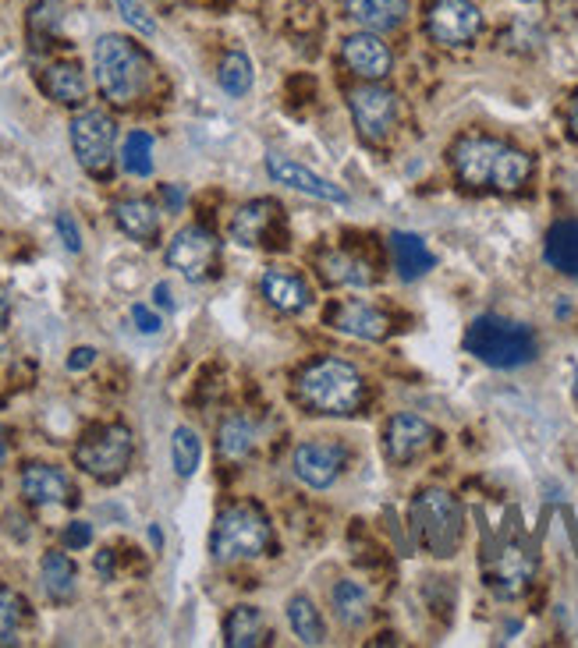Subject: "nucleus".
<instances>
[{
  "mask_svg": "<svg viewBox=\"0 0 578 648\" xmlns=\"http://www.w3.org/2000/svg\"><path fill=\"white\" fill-rule=\"evenodd\" d=\"M267 174L278 185H287V188L302 191V196H312V199H320V202H348V191L337 188V185H330L327 177H320V174L309 171V167H302V163H295L292 157L267 153Z\"/></svg>",
  "mask_w": 578,
  "mask_h": 648,
  "instance_id": "17",
  "label": "nucleus"
},
{
  "mask_svg": "<svg viewBox=\"0 0 578 648\" xmlns=\"http://www.w3.org/2000/svg\"><path fill=\"white\" fill-rule=\"evenodd\" d=\"M8 315H11V306H8V295L0 291V329H4V323H8Z\"/></svg>",
  "mask_w": 578,
  "mask_h": 648,
  "instance_id": "45",
  "label": "nucleus"
},
{
  "mask_svg": "<svg viewBox=\"0 0 578 648\" xmlns=\"http://www.w3.org/2000/svg\"><path fill=\"white\" fill-rule=\"evenodd\" d=\"M341 61H344V67H348L352 75H359L366 82H380V78L391 75L394 53H391V47L383 43L377 33L366 29V33H355V36L344 39Z\"/></svg>",
  "mask_w": 578,
  "mask_h": 648,
  "instance_id": "14",
  "label": "nucleus"
},
{
  "mask_svg": "<svg viewBox=\"0 0 578 648\" xmlns=\"http://www.w3.org/2000/svg\"><path fill=\"white\" fill-rule=\"evenodd\" d=\"M153 301H157V306H163V309H168V312H171V309H174V298H171V287H168V284H157V287H153Z\"/></svg>",
  "mask_w": 578,
  "mask_h": 648,
  "instance_id": "43",
  "label": "nucleus"
},
{
  "mask_svg": "<svg viewBox=\"0 0 578 648\" xmlns=\"http://www.w3.org/2000/svg\"><path fill=\"white\" fill-rule=\"evenodd\" d=\"M39 86H44V92L61 107H78L89 92L86 75H82L78 64H50L44 78H39Z\"/></svg>",
  "mask_w": 578,
  "mask_h": 648,
  "instance_id": "27",
  "label": "nucleus"
},
{
  "mask_svg": "<svg viewBox=\"0 0 578 648\" xmlns=\"http://www.w3.org/2000/svg\"><path fill=\"white\" fill-rule=\"evenodd\" d=\"M96 571L103 577H114V549H100V553H96Z\"/></svg>",
  "mask_w": 578,
  "mask_h": 648,
  "instance_id": "42",
  "label": "nucleus"
},
{
  "mask_svg": "<svg viewBox=\"0 0 578 648\" xmlns=\"http://www.w3.org/2000/svg\"><path fill=\"white\" fill-rule=\"evenodd\" d=\"M575 401H578V376H575Z\"/></svg>",
  "mask_w": 578,
  "mask_h": 648,
  "instance_id": "48",
  "label": "nucleus"
},
{
  "mask_svg": "<svg viewBox=\"0 0 578 648\" xmlns=\"http://www.w3.org/2000/svg\"><path fill=\"white\" fill-rule=\"evenodd\" d=\"M270 549V521L256 503H231L217 514L210 532V553L217 563L263 557Z\"/></svg>",
  "mask_w": 578,
  "mask_h": 648,
  "instance_id": "5",
  "label": "nucleus"
},
{
  "mask_svg": "<svg viewBox=\"0 0 578 648\" xmlns=\"http://www.w3.org/2000/svg\"><path fill=\"white\" fill-rule=\"evenodd\" d=\"M426 33L440 47H469L483 33V11L472 0H433L426 11Z\"/></svg>",
  "mask_w": 578,
  "mask_h": 648,
  "instance_id": "9",
  "label": "nucleus"
},
{
  "mask_svg": "<svg viewBox=\"0 0 578 648\" xmlns=\"http://www.w3.org/2000/svg\"><path fill=\"white\" fill-rule=\"evenodd\" d=\"M316 270L330 287H373L377 273L373 266L359 259L355 252H344V248H323L316 256Z\"/></svg>",
  "mask_w": 578,
  "mask_h": 648,
  "instance_id": "21",
  "label": "nucleus"
},
{
  "mask_svg": "<svg viewBox=\"0 0 578 648\" xmlns=\"http://www.w3.org/2000/svg\"><path fill=\"white\" fill-rule=\"evenodd\" d=\"M149 543H153L157 549L163 546V535H160V528H157V525H149Z\"/></svg>",
  "mask_w": 578,
  "mask_h": 648,
  "instance_id": "46",
  "label": "nucleus"
},
{
  "mask_svg": "<svg viewBox=\"0 0 578 648\" xmlns=\"http://www.w3.org/2000/svg\"><path fill=\"white\" fill-rule=\"evenodd\" d=\"M114 220L118 227L128 234L132 241L139 245H153L160 238V213L153 202L146 199H125L114 205Z\"/></svg>",
  "mask_w": 578,
  "mask_h": 648,
  "instance_id": "23",
  "label": "nucleus"
},
{
  "mask_svg": "<svg viewBox=\"0 0 578 648\" xmlns=\"http://www.w3.org/2000/svg\"><path fill=\"white\" fill-rule=\"evenodd\" d=\"M93 67H96V86L114 107H128L149 89L153 82V61L149 53L128 36L107 33L96 39L93 47Z\"/></svg>",
  "mask_w": 578,
  "mask_h": 648,
  "instance_id": "3",
  "label": "nucleus"
},
{
  "mask_svg": "<svg viewBox=\"0 0 578 648\" xmlns=\"http://www.w3.org/2000/svg\"><path fill=\"white\" fill-rule=\"evenodd\" d=\"M224 645L227 648H259L270 645L267 620L256 606H235L224 620Z\"/></svg>",
  "mask_w": 578,
  "mask_h": 648,
  "instance_id": "24",
  "label": "nucleus"
},
{
  "mask_svg": "<svg viewBox=\"0 0 578 648\" xmlns=\"http://www.w3.org/2000/svg\"><path fill=\"white\" fill-rule=\"evenodd\" d=\"M436 444V429L419 415H394L383 433V450L394 464H411Z\"/></svg>",
  "mask_w": 578,
  "mask_h": 648,
  "instance_id": "15",
  "label": "nucleus"
},
{
  "mask_svg": "<svg viewBox=\"0 0 578 648\" xmlns=\"http://www.w3.org/2000/svg\"><path fill=\"white\" fill-rule=\"evenodd\" d=\"M39 574H44V588L53 602H67L75 596V563L64 553H47L39 563Z\"/></svg>",
  "mask_w": 578,
  "mask_h": 648,
  "instance_id": "30",
  "label": "nucleus"
},
{
  "mask_svg": "<svg viewBox=\"0 0 578 648\" xmlns=\"http://www.w3.org/2000/svg\"><path fill=\"white\" fill-rule=\"evenodd\" d=\"M89 543H93V525H86V521H72V525L64 528L67 549H86Z\"/></svg>",
  "mask_w": 578,
  "mask_h": 648,
  "instance_id": "39",
  "label": "nucleus"
},
{
  "mask_svg": "<svg viewBox=\"0 0 578 648\" xmlns=\"http://www.w3.org/2000/svg\"><path fill=\"white\" fill-rule=\"evenodd\" d=\"M114 142H118V124L103 110H82L72 121V149L75 160L86 174H107L114 163Z\"/></svg>",
  "mask_w": 578,
  "mask_h": 648,
  "instance_id": "8",
  "label": "nucleus"
},
{
  "mask_svg": "<svg viewBox=\"0 0 578 648\" xmlns=\"http://www.w3.org/2000/svg\"><path fill=\"white\" fill-rule=\"evenodd\" d=\"M287 624H292L302 645H323V620L306 596H295L287 602Z\"/></svg>",
  "mask_w": 578,
  "mask_h": 648,
  "instance_id": "31",
  "label": "nucleus"
},
{
  "mask_svg": "<svg viewBox=\"0 0 578 648\" xmlns=\"http://www.w3.org/2000/svg\"><path fill=\"white\" fill-rule=\"evenodd\" d=\"M568 128H571V135L578 139V92H575V100L568 103Z\"/></svg>",
  "mask_w": 578,
  "mask_h": 648,
  "instance_id": "44",
  "label": "nucleus"
},
{
  "mask_svg": "<svg viewBox=\"0 0 578 648\" xmlns=\"http://www.w3.org/2000/svg\"><path fill=\"white\" fill-rule=\"evenodd\" d=\"M118 4V11H121V18H125L135 33H143V36H153L157 33V22H153V15L139 4V0H114Z\"/></svg>",
  "mask_w": 578,
  "mask_h": 648,
  "instance_id": "36",
  "label": "nucleus"
},
{
  "mask_svg": "<svg viewBox=\"0 0 578 648\" xmlns=\"http://www.w3.org/2000/svg\"><path fill=\"white\" fill-rule=\"evenodd\" d=\"M327 326L337 329V334H344V337H355V340H383L391 329L388 315H383L380 309H373L362 298L337 301V306L327 312Z\"/></svg>",
  "mask_w": 578,
  "mask_h": 648,
  "instance_id": "16",
  "label": "nucleus"
},
{
  "mask_svg": "<svg viewBox=\"0 0 578 648\" xmlns=\"http://www.w3.org/2000/svg\"><path fill=\"white\" fill-rule=\"evenodd\" d=\"M334 613L344 627H362L369 620V591L359 582L334 585Z\"/></svg>",
  "mask_w": 578,
  "mask_h": 648,
  "instance_id": "29",
  "label": "nucleus"
},
{
  "mask_svg": "<svg viewBox=\"0 0 578 648\" xmlns=\"http://www.w3.org/2000/svg\"><path fill=\"white\" fill-rule=\"evenodd\" d=\"M220 89L227 96H245L253 89V61L245 58L242 50H231L224 53V61H220V72H217Z\"/></svg>",
  "mask_w": 578,
  "mask_h": 648,
  "instance_id": "33",
  "label": "nucleus"
},
{
  "mask_svg": "<svg viewBox=\"0 0 578 648\" xmlns=\"http://www.w3.org/2000/svg\"><path fill=\"white\" fill-rule=\"evenodd\" d=\"M465 351L490 369H521L536 358V334L504 315H479L465 334Z\"/></svg>",
  "mask_w": 578,
  "mask_h": 648,
  "instance_id": "4",
  "label": "nucleus"
},
{
  "mask_svg": "<svg viewBox=\"0 0 578 648\" xmlns=\"http://www.w3.org/2000/svg\"><path fill=\"white\" fill-rule=\"evenodd\" d=\"M202 461V444L196 429H188V425H177L174 436H171V464L177 478H192L196 475V468Z\"/></svg>",
  "mask_w": 578,
  "mask_h": 648,
  "instance_id": "32",
  "label": "nucleus"
},
{
  "mask_svg": "<svg viewBox=\"0 0 578 648\" xmlns=\"http://www.w3.org/2000/svg\"><path fill=\"white\" fill-rule=\"evenodd\" d=\"M295 397L302 408L312 415H330V419H352L366 408V379L362 372L341 362V358H320L298 372L295 379Z\"/></svg>",
  "mask_w": 578,
  "mask_h": 648,
  "instance_id": "2",
  "label": "nucleus"
},
{
  "mask_svg": "<svg viewBox=\"0 0 578 648\" xmlns=\"http://www.w3.org/2000/svg\"><path fill=\"white\" fill-rule=\"evenodd\" d=\"M93 362H96V351H93V348H75L72 358H67V369L82 372V369H89Z\"/></svg>",
  "mask_w": 578,
  "mask_h": 648,
  "instance_id": "40",
  "label": "nucleus"
},
{
  "mask_svg": "<svg viewBox=\"0 0 578 648\" xmlns=\"http://www.w3.org/2000/svg\"><path fill=\"white\" fill-rule=\"evenodd\" d=\"M22 620H25V602L19 599V591L0 585V648L19 645Z\"/></svg>",
  "mask_w": 578,
  "mask_h": 648,
  "instance_id": "34",
  "label": "nucleus"
},
{
  "mask_svg": "<svg viewBox=\"0 0 578 648\" xmlns=\"http://www.w3.org/2000/svg\"><path fill=\"white\" fill-rule=\"evenodd\" d=\"M22 496L29 503H36V507H58V503H72L75 489H72V478H67L61 468H53V464H25Z\"/></svg>",
  "mask_w": 578,
  "mask_h": 648,
  "instance_id": "20",
  "label": "nucleus"
},
{
  "mask_svg": "<svg viewBox=\"0 0 578 648\" xmlns=\"http://www.w3.org/2000/svg\"><path fill=\"white\" fill-rule=\"evenodd\" d=\"M132 323L146 337H153V334H160V329H163V320L149 306H132Z\"/></svg>",
  "mask_w": 578,
  "mask_h": 648,
  "instance_id": "38",
  "label": "nucleus"
},
{
  "mask_svg": "<svg viewBox=\"0 0 578 648\" xmlns=\"http://www.w3.org/2000/svg\"><path fill=\"white\" fill-rule=\"evenodd\" d=\"M451 167L465 188L518 191L529 182L532 160L512 142L490 139V135H462V139L451 146Z\"/></svg>",
  "mask_w": 578,
  "mask_h": 648,
  "instance_id": "1",
  "label": "nucleus"
},
{
  "mask_svg": "<svg viewBox=\"0 0 578 648\" xmlns=\"http://www.w3.org/2000/svg\"><path fill=\"white\" fill-rule=\"evenodd\" d=\"M259 291H263V298L273 309L287 315H298L312 306V287L306 284V277H298V273L281 270V266H273L259 277Z\"/></svg>",
  "mask_w": 578,
  "mask_h": 648,
  "instance_id": "19",
  "label": "nucleus"
},
{
  "mask_svg": "<svg viewBox=\"0 0 578 648\" xmlns=\"http://www.w3.org/2000/svg\"><path fill=\"white\" fill-rule=\"evenodd\" d=\"M0 354H4V344H0Z\"/></svg>",
  "mask_w": 578,
  "mask_h": 648,
  "instance_id": "49",
  "label": "nucleus"
},
{
  "mask_svg": "<svg viewBox=\"0 0 578 648\" xmlns=\"http://www.w3.org/2000/svg\"><path fill=\"white\" fill-rule=\"evenodd\" d=\"M8 458V436H4V425H0V464Z\"/></svg>",
  "mask_w": 578,
  "mask_h": 648,
  "instance_id": "47",
  "label": "nucleus"
},
{
  "mask_svg": "<svg viewBox=\"0 0 578 648\" xmlns=\"http://www.w3.org/2000/svg\"><path fill=\"white\" fill-rule=\"evenodd\" d=\"M160 191H163V202H168L171 213H177L185 205V188L182 185H163Z\"/></svg>",
  "mask_w": 578,
  "mask_h": 648,
  "instance_id": "41",
  "label": "nucleus"
},
{
  "mask_svg": "<svg viewBox=\"0 0 578 648\" xmlns=\"http://www.w3.org/2000/svg\"><path fill=\"white\" fill-rule=\"evenodd\" d=\"M348 107H352V121L359 135L369 146H380L391 139L394 124H397V96L383 86H359L348 92Z\"/></svg>",
  "mask_w": 578,
  "mask_h": 648,
  "instance_id": "10",
  "label": "nucleus"
},
{
  "mask_svg": "<svg viewBox=\"0 0 578 648\" xmlns=\"http://www.w3.org/2000/svg\"><path fill=\"white\" fill-rule=\"evenodd\" d=\"M344 464H348V450L337 439H309V444L295 447L292 468L295 475L306 482L309 489H330L341 478Z\"/></svg>",
  "mask_w": 578,
  "mask_h": 648,
  "instance_id": "12",
  "label": "nucleus"
},
{
  "mask_svg": "<svg viewBox=\"0 0 578 648\" xmlns=\"http://www.w3.org/2000/svg\"><path fill=\"white\" fill-rule=\"evenodd\" d=\"M344 15L369 33H391L405 22L408 0H344Z\"/></svg>",
  "mask_w": 578,
  "mask_h": 648,
  "instance_id": "22",
  "label": "nucleus"
},
{
  "mask_svg": "<svg viewBox=\"0 0 578 648\" xmlns=\"http://www.w3.org/2000/svg\"><path fill=\"white\" fill-rule=\"evenodd\" d=\"M132 450L135 439L125 425H100L82 436V444L75 447V464L96 482H118L128 472Z\"/></svg>",
  "mask_w": 578,
  "mask_h": 648,
  "instance_id": "7",
  "label": "nucleus"
},
{
  "mask_svg": "<svg viewBox=\"0 0 578 648\" xmlns=\"http://www.w3.org/2000/svg\"><path fill=\"white\" fill-rule=\"evenodd\" d=\"M411 532H416L419 546L430 557H440V560L454 557L465 532L462 503L444 489H422L416 500H411Z\"/></svg>",
  "mask_w": 578,
  "mask_h": 648,
  "instance_id": "6",
  "label": "nucleus"
},
{
  "mask_svg": "<svg viewBox=\"0 0 578 648\" xmlns=\"http://www.w3.org/2000/svg\"><path fill=\"white\" fill-rule=\"evenodd\" d=\"M543 259L564 277H578V220H561L546 230Z\"/></svg>",
  "mask_w": 578,
  "mask_h": 648,
  "instance_id": "26",
  "label": "nucleus"
},
{
  "mask_svg": "<svg viewBox=\"0 0 578 648\" xmlns=\"http://www.w3.org/2000/svg\"><path fill=\"white\" fill-rule=\"evenodd\" d=\"M256 447V425L245 419V415H231L220 422V433H217V450L224 461H245Z\"/></svg>",
  "mask_w": 578,
  "mask_h": 648,
  "instance_id": "28",
  "label": "nucleus"
},
{
  "mask_svg": "<svg viewBox=\"0 0 578 648\" xmlns=\"http://www.w3.org/2000/svg\"><path fill=\"white\" fill-rule=\"evenodd\" d=\"M526 4H536V0H526Z\"/></svg>",
  "mask_w": 578,
  "mask_h": 648,
  "instance_id": "50",
  "label": "nucleus"
},
{
  "mask_svg": "<svg viewBox=\"0 0 578 648\" xmlns=\"http://www.w3.org/2000/svg\"><path fill=\"white\" fill-rule=\"evenodd\" d=\"M121 163L132 177H149L153 174V139L146 132H132L125 139V153H121Z\"/></svg>",
  "mask_w": 578,
  "mask_h": 648,
  "instance_id": "35",
  "label": "nucleus"
},
{
  "mask_svg": "<svg viewBox=\"0 0 578 648\" xmlns=\"http://www.w3.org/2000/svg\"><path fill=\"white\" fill-rule=\"evenodd\" d=\"M391 252H394V266H397V273H402V281H419L436 266L433 252L426 248V241L419 238V234L394 230L391 234Z\"/></svg>",
  "mask_w": 578,
  "mask_h": 648,
  "instance_id": "25",
  "label": "nucleus"
},
{
  "mask_svg": "<svg viewBox=\"0 0 578 648\" xmlns=\"http://www.w3.org/2000/svg\"><path fill=\"white\" fill-rule=\"evenodd\" d=\"M220 259V241L217 234H210L206 227H182L174 234V241L168 245V266L182 273L185 281L199 284L217 270Z\"/></svg>",
  "mask_w": 578,
  "mask_h": 648,
  "instance_id": "11",
  "label": "nucleus"
},
{
  "mask_svg": "<svg viewBox=\"0 0 578 648\" xmlns=\"http://www.w3.org/2000/svg\"><path fill=\"white\" fill-rule=\"evenodd\" d=\"M53 227H58V234H61V241H64L67 252H82V230H78V224H75L72 213H58V220H53Z\"/></svg>",
  "mask_w": 578,
  "mask_h": 648,
  "instance_id": "37",
  "label": "nucleus"
},
{
  "mask_svg": "<svg viewBox=\"0 0 578 648\" xmlns=\"http://www.w3.org/2000/svg\"><path fill=\"white\" fill-rule=\"evenodd\" d=\"M532 574H536V557L518 543H504L497 553L487 560V585L493 596L501 599H518L521 591L529 588Z\"/></svg>",
  "mask_w": 578,
  "mask_h": 648,
  "instance_id": "13",
  "label": "nucleus"
},
{
  "mask_svg": "<svg viewBox=\"0 0 578 648\" xmlns=\"http://www.w3.org/2000/svg\"><path fill=\"white\" fill-rule=\"evenodd\" d=\"M278 224H281V205L273 199H253L231 216V238L245 248L273 245L270 238H273V227Z\"/></svg>",
  "mask_w": 578,
  "mask_h": 648,
  "instance_id": "18",
  "label": "nucleus"
}]
</instances>
